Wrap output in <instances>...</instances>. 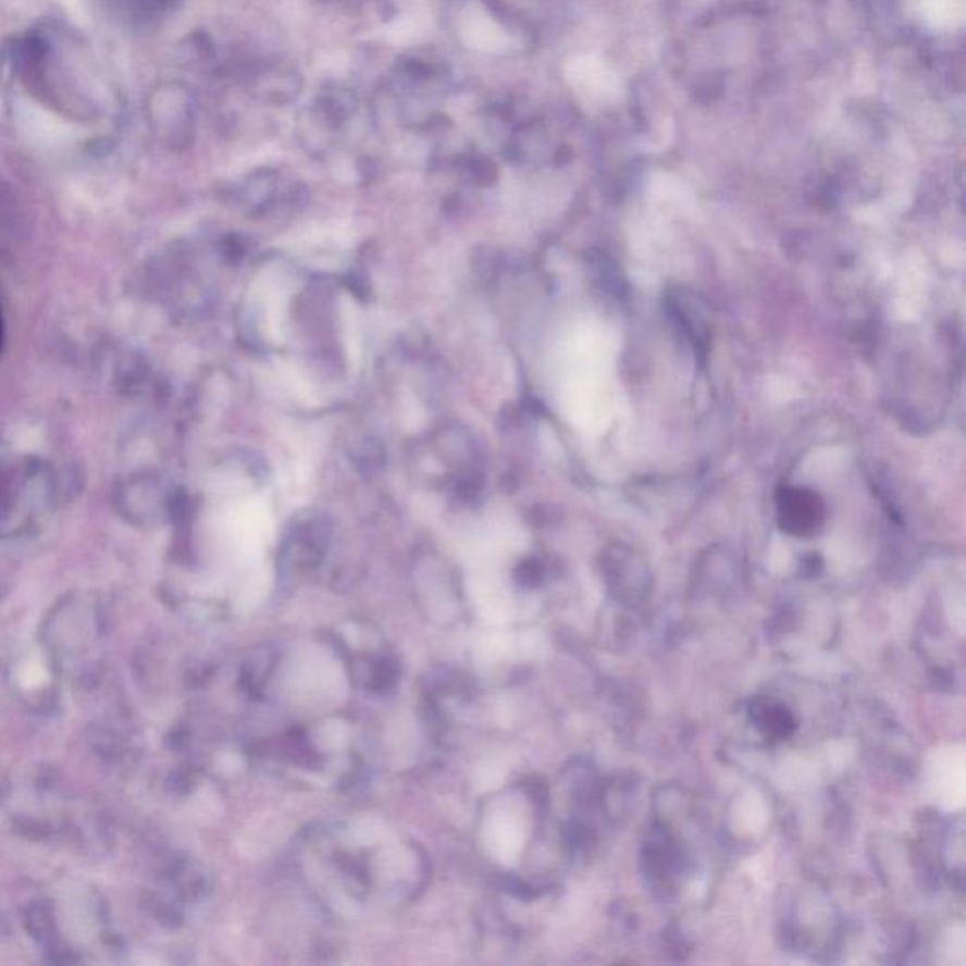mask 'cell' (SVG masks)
I'll return each instance as SVG.
<instances>
[{
	"label": "cell",
	"instance_id": "cell-4",
	"mask_svg": "<svg viewBox=\"0 0 966 966\" xmlns=\"http://www.w3.org/2000/svg\"><path fill=\"white\" fill-rule=\"evenodd\" d=\"M2 340H4V323H2V313H0V349H2Z\"/></svg>",
	"mask_w": 966,
	"mask_h": 966
},
{
	"label": "cell",
	"instance_id": "cell-3",
	"mask_svg": "<svg viewBox=\"0 0 966 966\" xmlns=\"http://www.w3.org/2000/svg\"><path fill=\"white\" fill-rule=\"evenodd\" d=\"M44 680H46V670L38 662H27L20 672V682L25 688H36V685L44 683Z\"/></svg>",
	"mask_w": 966,
	"mask_h": 966
},
{
	"label": "cell",
	"instance_id": "cell-1",
	"mask_svg": "<svg viewBox=\"0 0 966 966\" xmlns=\"http://www.w3.org/2000/svg\"><path fill=\"white\" fill-rule=\"evenodd\" d=\"M780 516L785 531L806 534L816 529V521L821 518V508L816 503V495L808 491L788 490L780 500Z\"/></svg>",
	"mask_w": 966,
	"mask_h": 966
},
{
	"label": "cell",
	"instance_id": "cell-2",
	"mask_svg": "<svg viewBox=\"0 0 966 966\" xmlns=\"http://www.w3.org/2000/svg\"><path fill=\"white\" fill-rule=\"evenodd\" d=\"M759 723L763 727H767L772 734H778V736H788V729L793 727V721L789 719L785 710L783 708H775V706L763 708V711L759 714Z\"/></svg>",
	"mask_w": 966,
	"mask_h": 966
}]
</instances>
